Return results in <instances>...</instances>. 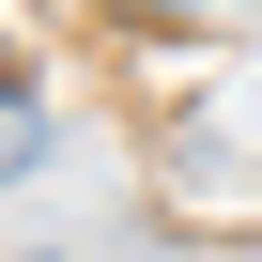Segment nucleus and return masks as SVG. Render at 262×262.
<instances>
[{
    "mask_svg": "<svg viewBox=\"0 0 262 262\" xmlns=\"http://www.w3.org/2000/svg\"><path fill=\"white\" fill-rule=\"evenodd\" d=\"M31 155H47V108H31L16 77H0V170H31Z\"/></svg>",
    "mask_w": 262,
    "mask_h": 262,
    "instance_id": "nucleus-1",
    "label": "nucleus"
},
{
    "mask_svg": "<svg viewBox=\"0 0 262 262\" xmlns=\"http://www.w3.org/2000/svg\"><path fill=\"white\" fill-rule=\"evenodd\" d=\"M139 16H231V0H139Z\"/></svg>",
    "mask_w": 262,
    "mask_h": 262,
    "instance_id": "nucleus-2",
    "label": "nucleus"
}]
</instances>
